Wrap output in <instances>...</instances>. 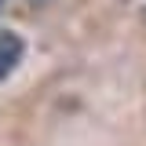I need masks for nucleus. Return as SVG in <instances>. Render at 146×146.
<instances>
[{
  "label": "nucleus",
  "instance_id": "nucleus-2",
  "mask_svg": "<svg viewBox=\"0 0 146 146\" xmlns=\"http://www.w3.org/2000/svg\"><path fill=\"white\" fill-rule=\"evenodd\" d=\"M0 7H4V0H0Z\"/></svg>",
  "mask_w": 146,
  "mask_h": 146
},
{
  "label": "nucleus",
  "instance_id": "nucleus-1",
  "mask_svg": "<svg viewBox=\"0 0 146 146\" xmlns=\"http://www.w3.org/2000/svg\"><path fill=\"white\" fill-rule=\"evenodd\" d=\"M22 51H26V40L18 33H7V29H4V33H0V80L22 62Z\"/></svg>",
  "mask_w": 146,
  "mask_h": 146
}]
</instances>
